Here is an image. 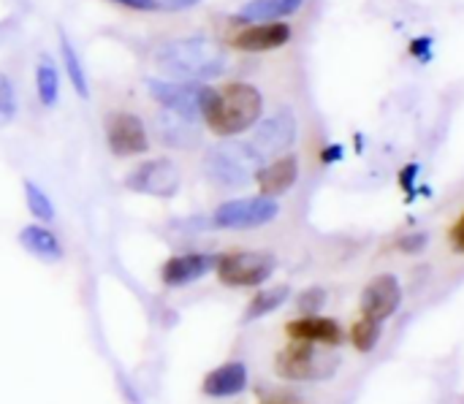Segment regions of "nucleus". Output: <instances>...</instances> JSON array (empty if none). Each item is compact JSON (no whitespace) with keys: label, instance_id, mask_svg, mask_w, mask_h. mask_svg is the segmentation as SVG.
<instances>
[{"label":"nucleus","instance_id":"nucleus-1","mask_svg":"<svg viewBox=\"0 0 464 404\" xmlns=\"http://www.w3.org/2000/svg\"><path fill=\"white\" fill-rule=\"evenodd\" d=\"M155 68L169 79L185 82H212L226 73L228 52L223 43L207 35H185L160 41L152 49Z\"/></svg>","mask_w":464,"mask_h":404},{"label":"nucleus","instance_id":"nucleus-2","mask_svg":"<svg viewBox=\"0 0 464 404\" xmlns=\"http://www.w3.org/2000/svg\"><path fill=\"white\" fill-rule=\"evenodd\" d=\"M264 114V95L250 82H228L220 90L212 87V95L204 109V125L223 139H237L256 128Z\"/></svg>","mask_w":464,"mask_h":404},{"label":"nucleus","instance_id":"nucleus-3","mask_svg":"<svg viewBox=\"0 0 464 404\" xmlns=\"http://www.w3.org/2000/svg\"><path fill=\"white\" fill-rule=\"evenodd\" d=\"M264 166V155L250 141L226 139L204 152L201 168L204 177L218 188H245L256 182L258 168Z\"/></svg>","mask_w":464,"mask_h":404},{"label":"nucleus","instance_id":"nucleus-4","mask_svg":"<svg viewBox=\"0 0 464 404\" xmlns=\"http://www.w3.org/2000/svg\"><path fill=\"white\" fill-rule=\"evenodd\" d=\"M340 367V359L329 351H324V345L315 342H302V340H291V345H285L277 356H275V372L283 380L291 383H313V380H329Z\"/></svg>","mask_w":464,"mask_h":404},{"label":"nucleus","instance_id":"nucleus-5","mask_svg":"<svg viewBox=\"0 0 464 404\" xmlns=\"http://www.w3.org/2000/svg\"><path fill=\"white\" fill-rule=\"evenodd\" d=\"M147 95L171 114H179L190 122H201L204 120V109L207 101L212 95V87L204 82H185V79H147Z\"/></svg>","mask_w":464,"mask_h":404},{"label":"nucleus","instance_id":"nucleus-6","mask_svg":"<svg viewBox=\"0 0 464 404\" xmlns=\"http://www.w3.org/2000/svg\"><path fill=\"white\" fill-rule=\"evenodd\" d=\"M277 272V255L266 250H234L218 255L215 274L226 288H261Z\"/></svg>","mask_w":464,"mask_h":404},{"label":"nucleus","instance_id":"nucleus-7","mask_svg":"<svg viewBox=\"0 0 464 404\" xmlns=\"http://www.w3.org/2000/svg\"><path fill=\"white\" fill-rule=\"evenodd\" d=\"M277 217H280L277 198L258 193V196H242V198H228L218 204L209 223L212 228H220V231H253V228H264L275 223Z\"/></svg>","mask_w":464,"mask_h":404},{"label":"nucleus","instance_id":"nucleus-8","mask_svg":"<svg viewBox=\"0 0 464 404\" xmlns=\"http://www.w3.org/2000/svg\"><path fill=\"white\" fill-rule=\"evenodd\" d=\"M125 188L139 196L174 198L182 188V171L171 158H147L125 177Z\"/></svg>","mask_w":464,"mask_h":404},{"label":"nucleus","instance_id":"nucleus-9","mask_svg":"<svg viewBox=\"0 0 464 404\" xmlns=\"http://www.w3.org/2000/svg\"><path fill=\"white\" fill-rule=\"evenodd\" d=\"M106 147L114 158H139L150 152L147 122L133 111H114L106 117Z\"/></svg>","mask_w":464,"mask_h":404},{"label":"nucleus","instance_id":"nucleus-10","mask_svg":"<svg viewBox=\"0 0 464 404\" xmlns=\"http://www.w3.org/2000/svg\"><path fill=\"white\" fill-rule=\"evenodd\" d=\"M296 136H299L296 114H294L291 109H280V111H275L272 117L256 122L250 144H253L264 158H269V155H285V152L296 144Z\"/></svg>","mask_w":464,"mask_h":404},{"label":"nucleus","instance_id":"nucleus-11","mask_svg":"<svg viewBox=\"0 0 464 404\" xmlns=\"http://www.w3.org/2000/svg\"><path fill=\"white\" fill-rule=\"evenodd\" d=\"M215 266H218L215 253H201V250L179 253V255H171L160 266V283L166 288H185V285H193V283L204 280L207 274H212Z\"/></svg>","mask_w":464,"mask_h":404},{"label":"nucleus","instance_id":"nucleus-12","mask_svg":"<svg viewBox=\"0 0 464 404\" xmlns=\"http://www.w3.org/2000/svg\"><path fill=\"white\" fill-rule=\"evenodd\" d=\"M362 315L386 323L402 304V283L397 274H378L362 291Z\"/></svg>","mask_w":464,"mask_h":404},{"label":"nucleus","instance_id":"nucleus-13","mask_svg":"<svg viewBox=\"0 0 464 404\" xmlns=\"http://www.w3.org/2000/svg\"><path fill=\"white\" fill-rule=\"evenodd\" d=\"M294 38V30L288 22L277 19V22H250L245 30L234 33L231 38V46L239 49V52H275V49H283L288 41Z\"/></svg>","mask_w":464,"mask_h":404},{"label":"nucleus","instance_id":"nucleus-14","mask_svg":"<svg viewBox=\"0 0 464 404\" xmlns=\"http://www.w3.org/2000/svg\"><path fill=\"white\" fill-rule=\"evenodd\" d=\"M285 334L288 340H302V342H315L324 348H340L345 342V332L334 318H324L318 315H302L296 321L285 323Z\"/></svg>","mask_w":464,"mask_h":404},{"label":"nucleus","instance_id":"nucleus-15","mask_svg":"<svg viewBox=\"0 0 464 404\" xmlns=\"http://www.w3.org/2000/svg\"><path fill=\"white\" fill-rule=\"evenodd\" d=\"M250 386V372L242 361H226L204 375L201 394L209 399H231L245 394Z\"/></svg>","mask_w":464,"mask_h":404},{"label":"nucleus","instance_id":"nucleus-16","mask_svg":"<svg viewBox=\"0 0 464 404\" xmlns=\"http://www.w3.org/2000/svg\"><path fill=\"white\" fill-rule=\"evenodd\" d=\"M299 182V158L296 155H277L272 163H264L256 174V185L261 196L280 198Z\"/></svg>","mask_w":464,"mask_h":404},{"label":"nucleus","instance_id":"nucleus-17","mask_svg":"<svg viewBox=\"0 0 464 404\" xmlns=\"http://www.w3.org/2000/svg\"><path fill=\"white\" fill-rule=\"evenodd\" d=\"M16 242H19V247L24 253H30L41 264H60L65 258V247H63L60 236L46 223L22 226L19 234H16Z\"/></svg>","mask_w":464,"mask_h":404},{"label":"nucleus","instance_id":"nucleus-18","mask_svg":"<svg viewBox=\"0 0 464 404\" xmlns=\"http://www.w3.org/2000/svg\"><path fill=\"white\" fill-rule=\"evenodd\" d=\"M304 5V0H247L239 11H237V22H277L285 16H294L299 8Z\"/></svg>","mask_w":464,"mask_h":404},{"label":"nucleus","instance_id":"nucleus-19","mask_svg":"<svg viewBox=\"0 0 464 404\" xmlns=\"http://www.w3.org/2000/svg\"><path fill=\"white\" fill-rule=\"evenodd\" d=\"M60 92H63L60 68L49 54H41L38 63H35V95H38V103L44 109H54L60 103Z\"/></svg>","mask_w":464,"mask_h":404},{"label":"nucleus","instance_id":"nucleus-20","mask_svg":"<svg viewBox=\"0 0 464 404\" xmlns=\"http://www.w3.org/2000/svg\"><path fill=\"white\" fill-rule=\"evenodd\" d=\"M288 299H291V285H285V283L283 285H269V288L261 285V291H256V296L247 302L242 323H253V321H261V318L277 313Z\"/></svg>","mask_w":464,"mask_h":404},{"label":"nucleus","instance_id":"nucleus-21","mask_svg":"<svg viewBox=\"0 0 464 404\" xmlns=\"http://www.w3.org/2000/svg\"><path fill=\"white\" fill-rule=\"evenodd\" d=\"M60 63H63V71H65V79L71 82L73 92L87 101L90 98V84H87V71H84V63H82V54L79 49L73 46V41L60 30Z\"/></svg>","mask_w":464,"mask_h":404},{"label":"nucleus","instance_id":"nucleus-22","mask_svg":"<svg viewBox=\"0 0 464 404\" xmlns=\"http://www.w3.org/2000/svg\"><path fill=\"white\" fill-rule=\"evenodd\" d=\"M158 133L163 139L166 147H174V149H188L193 147V141H198V130H196V122L179 117V114H171V111H163L158 117Z\"/></svg>","mask_w":464,"mask_h":404},{"label":"nucleus","instance_id":"nucleus-23","mask_svg":"<svg viewBox=\"0 0 464 404\" xmlns=\"http://www.w3.org/2000/svg\"><path fill=\"white\" fill-rule=\"evenodd\" d=\"M22 193H24V204H27V212L38 220V223H54V217H57V207H54V201L49 198V193L38 185V182H33V179H24L22 182Z\"/></svg>","mask_w":464,"mask_h":404},{"label":"nucleus","instance_id":"nucleus-24","mask_svg":"<svg viewBox=\"0 0 464 404\" xmlns=\"http://www.w3.org/2000/svg\"><path fill=\"white\" fill-rule=\"evenodd\" d=\"M351 345L359 351V353H372L375 348H378V342H381V337H383V323L381 321H375V318H367V315H362L353 326H351Z\"/></svg>","mask_w":464,"mask_h":404},{"label":"nucleus","instance_id":"nucleus-25","mask_svg":"<svg viewBox=\"0 0 464 404\" xmlns=\"http://www.w3.org/2000/svg\"><path fill=\"white\" fill-rule=\"evenodd\" d=\"M19 114V98H16V84L8 73L0 71V128H8Z\"/></svg>","mask_w":464,"mask_h":404},{"label":"nucleus","instance_id":"nucleus-26","mask_svg":"<svg viewBox=\"0 0 464 404\" xmlns=\"http://www.w3.org/2000/svg\"><path fill=\"white\" fill-rule=\"evenodd\" d=\"M329 302V293L321 288V285H313V288H304L299 296H296V310L302 315H318Z\"/></svg>","mask_w":464,"mask_h":404},{"label":"nucleus","instance_id":"nucleus-27","mask_svg":"<svg viewBox=\"0 0 464 404\" xmlns=\"http://www.w3.org/2000/svg\"><path fill=\"white\" fill-rule=\"evenodd\" d=\"M419 174H421V166H419V163H408V166L400 168V188L408 193V201H413L416 193H419V188H416Z\"/></svg>","mask_w":464,"mask_h":404},{"label":"nucleus","instance_id":"nucleus-28","mask_svg":"<svg viewBox=\"0 0 464 404\" xmlns=\"http://www.w3.org/2000/svg\"><path fill=\"white\" fill-rule=\"evenodd\" d=\"M427 245H430V234H427V231H413V234L402 236L397 247H400L402 253H408V255H419V253L427 250Z\"/></svg>","mask_w":464,"mask_h":404},{"label":"nucleus","instance_id":"nucleus-29","mask_svg":"<svg viewBox=\"0 0 464 404\" xmlns=\"http://www.w3.org/2000/svg\"><path fill=\"white\" fill-rule=\"evenodd\" d=\"M114 5H122V8H130V11H141V14H150V11H158L160 5L155 0H109Z\"/></svg>","mask_w":464,"mask_h":404},{"label":"nucleus","instance_id":"nucleus-30","mask_svg":"<svg viewBox=\"0 0 464 404\" xmlns=\"http://www.w3.org/2000/svg\"><path fill=\"white\" fill-rule=\"evenodd\" d=\"M449 239H451V247H454L459 255H464V212L459 215V220L451 226V234H449Z\"/></svg>","mask_w":464,"mask_h":404},{"label":"nucleus","instance_id":"nucleus-31","mask_svg":"<svg viewBox=\"0 0 464 404\" xmlns=\"http://www.w3.org/2000/svg\"><path fill=\"white\" fill-rule=\"evenodd\" d=\"M411 52H413L421 63H424V60H430V57H432V38H413Z\"/></svg>","mask_w":464,"mask_h":404},{"label":"nucleus","instance_id":"nucleus-32","mask_svg":"<svg viewBox=\"0 0 464 404\" xmlns=\"http://www.w3.org/2000/svg\"><path fill=\"white\" fill-rule=\"evenodd\" d=\"M155 3L160 8H166V11H188V8H196L204 0H155Z\"/></svg>","mask_w":464,"mask_h":404},{"label":"nucleus","instance_id":"nucleus-33","mask_svg":"<svg viewBox=\"0 0 464 404\" xmlns=\"http://www.w3.org/2000/svg\"><path fill=\"white\" fill-rule=\"evenodd\" d=\"M343 147L340 144H329V147H324V152H321V160L326 163V166H332V163H340L343 160Z\"/></svg>","mask_w":464,"mask_h":404},{"label":"nucleus","instance_id":"nucleus-34","mask_svg":"<svg viewBox=\"0 0 464 404\" xmlns=\"http://www.w3.org/2000/svg\"><path fill=\"white\" fill-rule=\"evenodd\" d=\"M266 404H296V402H266Z\"/></svg>","mask_w":464,"mask_h":404}]
</instances>
